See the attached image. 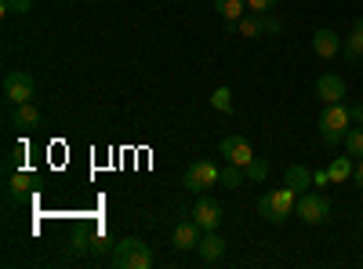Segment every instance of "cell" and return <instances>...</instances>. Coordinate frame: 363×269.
Segmentation results:
<instances>
[{"label":"cell","instance_id":"6da1fadb","mask_svg":"<svg viewBox=\"0 0 363 269\" xmlns=\"http://www.w3.org/2000/svg\"><path fill=\"white\" fill-rule=\"evenodd\" d=\"M294 207H298V193L291 186L284 190H269L258 197V215L269 222V226H284V219L294 215Z\"/></svg>","mask_w":363,"mask_h":269},{"label":"cell","instance_id":"7a4b0ae2","mask_svg":"<svg viewBox=\"0 0 363 269\" xmlns=\"http://www.w3.org/2000/svg\"><path fill=\"white\" fill-rule=\"evenodd\" d=\"M316 128H320V138H323L327 146H338V142L345 138V131L352 128L349 106H345V102H330V106H323V113H320Z\"/></svg>","mask_w":363,"mask_h":269},{"label":"cell","instance_id":"3957f363","mask_svg":"<svg viewBox=\"0 0 363 269\" xmlns=\"http://www.w3.org/2000/svg\"><path fill=\"white\" fill-rule=\"evenodd\" d=\"M109 262L116 269H149V265H153V251H149V244H142L138 236H128V241L113 244Z\"/></svg>","mask_w":363,"mask_h":269},{"label":"cell","instance_id":"277c9868","mask_svg":"<svg viewBox=\"0 0 363 269\" xmlns=\"http://www.w3.org/2000/svg\"><path fill=\"white\" fill-rule=\"evenodd\" d=\"M182 186H186L189 193L215 190V186H222V168L215 160H196V164L186 168V175H182Z\"/></svg>","mask_w":363,"mask_h":269},{"label":"cell","instance_id":"5b68a950","mask_svg":"<svg viewBox=\"0 0 363 269\" xmlns=\"http://www.w3.org/2000/svg\"><path fill=\"white\" fill-rule=\"evenodd\" d=\"M294 215L301 219V222H309V226H323L327 219H330V200L323 197V193H301L298 197V207H294Z\"/></svg>","mask_w":363,"mask_h":269},{"label":"cell","instance_id":"8992f818","mask_svg":"<svg viewBox=\"0 0 363 269\" xmlns=\"http://www.w3.org/2000/svg\"><path fill=\"white\" fill-rule=\"evenodd\" d=\"M4 99L11 102V106H22V102H33V95H37V80L29 77V73H22V70H15V73H4Z\"/></svg>","mask_w":363,"mask_h":269},{"label":"cell","instance_id":"52a82bcc","mask_svg":"<svg viewBox=\"0 0 363 269\" xmlns=\"http://www.w3.org/2000/svg\"><path fill=\"white\" fill-rule=\"evenodd\" d=\"M189 215H193V222H196L203 233L218 229L222 219H225V215H222V204H218V200H211V197H200V200L193 204V212H189Z\"/></svg>","mask_w":363,"mask_h":269},{"label":"cell","instance_id":"ba28073f","mask_svg":"<svg viewBox=\"0 0 363 269\" xmlns=\"http://www.w3.org/2000/svg\"><path fill=\"white\" fill-rule=\"evenodd\" d=\"M218 149H222V157H225L229 164H240V168H247V164L255 160V149H251V142H247L244 135H225V138L218 142Z\"/></svg>","mask_w":363,"mask_h":269},{"label":"cell","instance_id":"9c48e42d","mask_svg":"<svg viewBox=\"0 0 363 269\" xmlns=\"http://www.w3.org/2000/svg\"><path fill=\"white\" fill-rule=\"evenodd\" d=\"M345 95H349V87H345L342 77H335V73H320V77H316V99H320L323 106L345 102Z\"/></svg>","mask_w":363,"mask_h":269},{"label":"cell","instance_id":"30bf717a","mask_svg":"<svg viewBox=\"0 0 363 269\" xmlns=\"http://www.w3.org/2000/svg\"><path fill=\"white\" fill-rule=\"evenodd\" d=\"M200 236H203V229H200L193 219H182V222H174V229H171V244H174L178 251H196Z\"/></svg>","mask_w":363,"mask_h":269},{"label":"cell","instance_id":"8fae6325","mask_svg":"<svg viewBox=\"0 0 363 269\" xmlns=\"http://www.w3.org/2000/svg\"><path fill=\"white\" fill-rule=\"evenodd\" d=\"M196 258H200L203 265H215V262H222V258H225V241L218 236V229H211V233H203V236H200V244H196Z\"/></svg>","mask_w":363,"mask_h":269},{"label":"cell","instance_id":"7c38bea8","mask_svg":"<svg viewBox=\"0 0 363 269\" xmlns=\"http://www.w3.org/2000/svg\"><path fill=\"white\" fill-rule=\"evenodd\" d=\"M313 51L320 58H335V55H342V37L335 33V29H316L313 33Z\"/></svg>","mask_w":363,"mask_h":269},{"label":"cell","instance_id":"4fadbf2b","mask_svg":"<svg viewBox=\"0 0 363 269\" xmlns=\"http://www.w3.org/2000/svg\"><path fill=\"white\" fill-rule=\"evenodd\" d=\"M342 58H345V62H359V58H363V18H356L352 33L342 37Z\"/></svg>","mask_w":363,"mask_h":269},{"label":"cell","instance_id":"5bb4252c","mask_svg":"<svg viewBox=\"0 0 363 269\" xmlns=\"http://www.w3.org/2000/svg\"><path fill=\"white\" fill-rule=\"evenodd\" d=\"M11 124H15V128H22V131L37 128V124H40V109H37L33 102H22V106H15V113H11Z\"/></svg>","mask_w":363,"mask_h":269},{"label":"cell","instance_id":"9a60e30c","mask_svg":"<svg viewBox=\"0 0 363 269\" xmlns=\"http://www.w3.org/2000/svg\"><path fill=\"white\" fill-rule=\"evenodd\" d=\"M284 186H291V190L301 197V193H306V190L313 186V175H309L306 168H301V164H291V168L284 171Z\"/></svg>","mask_w":363,"mask_h":269},{"label":"cell","instance_id":"2e32d148","mask_svg":"<svg viewBox=\"0 0 363 269\" xmlns=\"http://www.w3.org/2000/svg\"><path fill=\"white\" fill-rule=\"evenodd\" d=\"M233 29H236V33L244 37V40H258V37H265V22H262V15H255V11H251V15H244Z\"/></svg>","mask_w":363,"mask_h":269},{"label":"cell","instance_id":"e0dca14e","mask_svg":"<svg viewBox=\"0 0 363 269\" xmlns=\"http://www.w3.org/2000/svg\"><path fill=\"white\" fill-rule=\"evenodd\" d=\"M215 11H218L229 26H236L240 18L247 15V0H215Z\"/></svg>","mask_w":363,"mask_h":269},{"label":"cell","instance_id":"ac0fdd59","mask_svg":"<svg viewBox=\"0 0 363 269\" xmlns=\"http://www.w3.org/2000/svg\"><path fill=\"white\" fill-rule=\"evenodd\" d=\"M352 171H356L352 157H330V164H327V175H330V182H335V186H342L345 178H352Z\"/></svg>","mask_w":363,"mask_h":269},{"label":"cell","instance_id":"d6986e66","mask_svg":"<svg viewBox=\"0 0 363 269\" xmlns=\"http://www.w3.org/2000/svg\"><path fill=\"white\" fill-rule=\"evenodd\" d=\"M342 146H345L349 157H363V128H349L345 138H342Z\"/></svg>","mask_w":363,"mask_h":269},{"label":"cell","instance_id":"ffe728a7","mask_svg":"<svg viewBox=\"0 0 363 269\" xmlns=\"http://www.w3.org/2000/svg\"><path fill=\"white\" fill-rule=\"evenodd\" d=\"M244 175H247V171L240 168V164H229V160H225V168H222V186H225V190H236L240 182H244Z\"/></svg>","mask_w":363,"mask_h":269},{"label":"cell","instance_id":"44dd1931","mask_svg":"<svg viewBox=\"0 0 363 269\" xmlns=\"http://www.w3.org/2000/svg\"><path fill=\"white\" fill-rule=\"evenodd\" d=\"M33 182H37V178H33V175H29V171H22V175H15V178H11V197H15V200H22V197H26L29 190H33Z\"/></svg>","mask_w":363,"mask_h":269},{"label":"cell","instance_id":"7402d4cb","mask_svg":"<svg viewBox=\"0 0 363 269\" xmlns=\"http://www.w3.org/2000/svg\"><path fill=\"white\" fill-rule=\"evenodd\" d=\"M244 171H247V178H251V182H258V186H262L265 178H269V160H265V157H255V160H251Z\"/></svg>","mask_w":363,"mask_h":269},{"label":"cell","instance_id":"603a6c76","mask_svg":"<svg viewBox=\"0 0 363 269\" xmlns=\"http://www.w3.org/2000/svg\"><path fill=\"white\" fill-rule=\"evenodd\" d=\"M211 106L218 113H233V92L229 87H215V92H211Z\"/></svg>","mask_w":363,"mask_h":269},{"label":"cell","instance_id":"cb8c5ba5","mask_svg":"<svg viewBox=\"0 0 363 269\" xmlns=\"http://www.w3.org/2000/svg\"><path fill=\"white\" fill-rule=\"evenodd\" d=\"M0 8H4V15H26L29 8H33V0H4Z\"/></svg>","mask_w":363,"mask_h":269},{"label":"cell","instance_id":"d4e9b609","mask_svg":"<svg viewBox=\"0 0 363 269\" xmlns=\"http://www.w3.org/2000/svg\"><path fill=\"white\" fill-rule=\"evenodd\" d=\"M280 0H247V11H255V15H265V11H272Z\"/></svg>","mask_w":363,"mask_h":269},{"label":"cell","instance_id":"484cf974","mask_svg":"<svg viewBox=\"0 0 363 269\" xmlns=\"http://www.w3.org/2000/svg\"><path fill=\"white\" fill-rule=\"evenodd\" d=\"M262 22H265V37H280V29H284V26H280L277 18H272V11H265V15H262Z\"/></svg>","mask_w":363,"mask_h":269},{"label":"cell","instance_id":"4316f807","mask_svg":"<svg viewBox=\"0 0 363 269\" xmlns=\"http://www.w3.org/2000/svg\"><path fill=\"white\" fill-rule=\"evenodd\" d=\"M349 116H352V124H363V106H359V102L349 106Z\"/></svg>","mask_w":363,"mask_h":269},{"label":"cell","instance_id":"83f0119b","mask_svg":"<svg viewBox=\"0 0 363 269\" xmlns=\"http://www.w3.org/2000/svg\"><path fill=\"white\" fill-rule=\"evenodd\" d=\"M352 182L363 190V157H359V164H356V171H352Z\"/></svg>","mask_w":363,"mask_h":269},{"label":"cell","instance_id":"f1b7e54d","mask_svg":"<svg viewBox=\"0 0 363 269\" xmlns=\"http://www.w3.org/2000/svg\"><path fill=\"white\" fill-rule=\"evenodd\" d=\"M313 182H316V186H327L330 175H327V171H313Z\"/></svg>","mask_w":363,"mask_h":269}]
</instances>
